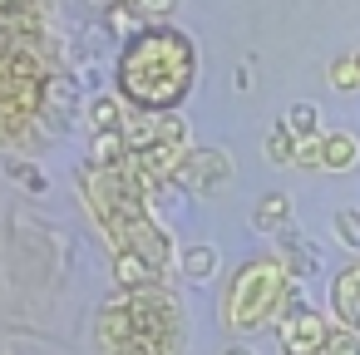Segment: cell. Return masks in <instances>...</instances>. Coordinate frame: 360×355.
Here are the masks:
<instances>
[{
  "label": "cell",
  "mask_w": 360,
  "mask_h": 355,
  "mask_svg": "<svg viewBox=\"0 0 360 355\" xmlns=\"http://www.w3.org/2000/svg\"><path fill=\"white\" fill-rule=\"evenodd\" d=\"M119 148H124V143H119V134H99V138H94V158H99V163H114V158H119Z\"/></svg>",
  "instance_id": "9"
},
{
  "label": "cell",
  "mask_w": 360,
  "mask_h": 355,
  "mask_svg": "<svg viewBox=\"0 0 360 355\" xmlns=\"http://www.w3.org/2000/svg\"><path fill=\"white\" fill-rule=\"evenodd\" d=\"M316 119H321L316 104H291V109H286V129H291L296 138H311V143H316Z\"/></svg>",
  "instance_id": "5"
},
{
  "label": "cell",
  "mask_w": 360,
  "mask_h": 355,
  "mask_svg": "<svg viewBox=\"0 0 360 355\" xmlns=\"http://www.w3.org/2000/svg\"><path fill=\"white\" fill-rule=\"evenodd\" d=\"M124 6H134L139 15H163V11H173V0H124Z\"/></svg>",
  "instance_id": "11"
},
{
  "label": "cell",
  "mask_w": 360,
  "mask_h": 355,
  "mask_svg": "<svg viewBox=\"0 0 360 355\" xmlns=\"http://www.w3.org/2000/svg\"><path fill=\"white\" fill-rule=\"evenodd\" d=\"M330 84L335 89H355L360 84V60H335L330 65Z\"/></svg>",
  "instance_id": "7"
},
{
  "label": "cell",
  "mask_w": 360,
  "mask_h": 355,
  "mask_svg": "<svg viewBox=\"0 0 360 355\" xmlns=\"http://www.w3.org/2000/svg\"><path fill=\"white\" fill-rule=\"evenodd\" d=\"M281 217H286V198H271V202H262V212H257L262 227H271V222H281Z\"/></svg>",
  "instance_id": "10"
},
{
  "label": "cell",
  "mask_w": 360,
  "mask_h": 355,
  "mask_svg": "<svg viewBox=\"0 0 360 355\" xmlns=\"http://www.w3.org/2000/svg\"><path fill=\"white\" fill-rule=\"evenodd\" d=\"M335 227H340V237H345V242H355V247H360V217L340 212V217H335Z\"/></svg>",
  "instance_id": "12"
},
{
  "label": "cell",
  "mask_w": 360,
  "mask_h": 355,
  "mask_svg": "<svg viewBox=\"0 0 360 355\" xmlns=\"http://www.w3.org/2000/svg\"><path fill=\"white\" fill-rule=\"evenodd\" d=\"M355 153H360V148H355L350 134H330V138H321V163H326V168H350Z\"/></svg>",
  "instance_id": "3"
},
{
  "label": "cell",
  "mask_w": 360,
  "mask_h": 355,
  "mask_svg": "<svg viewBox=\"0 0 360 355\" xmlns=\"http://www.w3.org/2000/svg\"><path fill=\"white\" fill-rule=\"evenodd\" d=\"M207 266H212V252H202V247H198V252L188 257V271H198V276H202Z\"/></svg>",
  "instance_id": "14"
},
{
  "label": "cell",
  "mask_w": 360,
  "mask_h": 355,
  "mask_svg": "<svg viewBox=\"0 0 360 355\" xmlns=\"http://www.w3.org/2000/svg\"><path fill=\"white\" fill-rule=\"evenodd\" d=\"M232 355H247V350H232Z\"/></svg>",
  "instance_id": "15"
},
{
  "label": "cell",
  "mask_w": 360,
  "mask_h": 355,
  "mask_svg": "<svg viewBox=\"0 0 360 355\" xmlns=\"http://www.w3.org/2000/svg\"><path fill=\"white\" fill-rule=\"evenodd\" d=\"M355 60H360V55H355Z\"/></svg>",
  "instance_id": "16"
},
{
  "label": "cell",
  "mask_w": 360,
  "mask_h": 355,
  "mask_svg": "<svg viewBox=\"0 0 360 355\" xmlns=\"http://www.w3.org/2000/svg\"><path fill=\"white\" fill-rule=\"evenodd\" d=\"M198 75V55L188 45V35L178 30H148L129 45L124 65H119V79H124V94L139 99L143 109H163L173 99L188 94Z\"/></svg>",
  "instance_id": "1"
},
{
  "label": "cell",
  "mask_w": 360,
  "mask_h": 355,
  "mask_svg": "<svg viewBox=\"0 0 360 355\" xmlns=\"http://www.w3.org/2000/svg\"><path fill=\"white\" fill-rule=\"evenodd\" d=\"M266 153H271L276 163H296V158H291V153H301V148H296V134H291L286 124H281V129H271V138H266Z\"/></svg>",
  "instance_id": "6"
},
{
  "label": "cell",
  "mask_w": 360,
  "mask_h": 355,
  "mask_svg": "<svg viewBox=\"0 0 360 355\" xmlns=\"http://www.w3.org/2000/svg\"><path fill=\"white\" fill-rule=\"evenodd\" d=\"M335 306H340V316L350 325H360V271H345L335 281Z\"/></svg>",
  "instance_id": "4"
},
{
  "label": "cell",
  "mask_w": 360,
  "mask_h": 355,
  "mask_svg": "<svg viewBox=\"0 0 360 355\" xmlns=\"http://www.w3.org/2000/svg\"><path fill=\"white\" fill-rule=\"evenodd\" d=\"M11 173H15V178H25L30 188H45V178H40L35 168H25V163H11Z\"/></svg>",
  "instance_id": "13"
},
{
  "label": "cell",
  "mask_w": 360,
  "mask_h": 355,
  "mask_svg": "<svg viewBox=\"0 0 360 355\" xmlns=\"http://www.w3.org/2000/svg\"><path fill=\"white\" fill-rule=\"evenodd\" d=\"M89 114H94V129H99V134H109V129H114V124H119V119H124V114H119V104H114V99H99V104H94V109H89Z\"/></svg>",
  "instance_id": "8"
},
{
  "label": "cell",
  "mask_w": 360,
  "mask_h": 355,
  "mask_svg": "<svg viewBox=\"0 0 360 355\" xmlns=\"http://www.w3.org/2000/svg\"><path fill=\"white\" fill-rule=\"evenodd\" d=\"M227 173H232V163H227L217 148L183 153V163H178V183H188V188H212V183H222Z\"/></svg>",
  "instance_id": "2"
}]
</instances>
